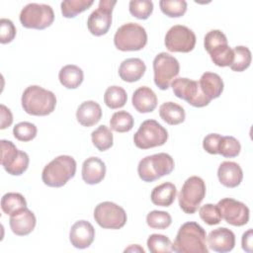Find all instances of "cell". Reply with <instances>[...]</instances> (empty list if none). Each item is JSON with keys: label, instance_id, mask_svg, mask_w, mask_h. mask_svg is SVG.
I'll use <instances>...</instances> for the list:
<instances>
[{"label": "cell", "instance_id": "cell-1", "mask_svg": "<svg viewBox=\"0 0 253 253\" xmlns=\"http://www.w3.org/2000/svg\"><path fill=\"white\" fill-rule=\"evenodd\" d=\"M177 253H209L206 230L195 221L183 223L172 243Z\"/></svg>", "mask_w": 253, "mask_h": 253}, {"label": "cell", "instance_id": "cell-2", "mask_svg": "<svg viewBox=\"0 0 253 253\" xmlns=\"http://www.w3.org/2000/svg\"><path fill=\"white\" fill-rule=\"evenodd\" d=\"M21 103L24 111L32 116H47L56 106L55 95L41 86L31 85L23 92Z\"/></svg>", "mask_w": 253, "mask_h": 253}, {"label": "cell", "instance_id": "cell-3", "mask_svg": "<svg viewBox=\"0 0 253 253\" xmlns=\"http://www.w3.org/2000/svg\"><path fill=\"white\" fill-rule=\"evenodd\" d=\"M75 173V159L69 155H59L44 166L42 172V180L48 187L59 188L72 179Z\"/></svg>", "mask_w": 253, "mask_h": 253}, {"label": "cell", "instance_id": "cell-4", "mask_svg": "<svg viewBox=\"0 0 253 253\" xmlns=\"http://www.w3.org/2000/svg\"><path fill=\"white\" fill-rule=\"evenodd\" d=\"M173 158L164 152L145 156L137 166L139 178L147 183L153 182L165 175H169L174 169Z\"/></svg>", "mask_w": 253, "mask_h": 253}, {"label": "cell", "instance_id": "cell-5", "mask_svg": "<svg viewBox=\"0 0 253 253\" xmlns=\"http://www.w3.org/2000/svg\"><path fill=\"white\" fill-rule=\"evenodd\" d=\"M204 46L216 66L231 65L234 57L233 49L228 45L226 36L221 31H210L204 38Z\"/></svg>", "mask_w": 253, "mask_h": 253}, {"label": "cell", "instance_id": "cell-6", "mask_svg": "<svg viewBox=\"0 0 253 253\" xmlns=\"http://www.w3.org/2000/svg\"><path fill=\"white\" fill-rule=\"evenodd\" d=\"M147 42L145 29L136 23H126L121 26L114 37L115 46L122 51H136L142 49Z\"/></svg>", "mask_w": 253, "mask_h": 253}, {"label": "cell", "instance_id": "cell-7", "mask_svg": "<svg viewBox=\"0 0 253 253\" xmlns=\"http://www.w3.org/2000/svg\"><path fill=\"white\" fill-rule=\"evenodd\" d=\"M206 196V184L201 177L191 176L188 178L178 195L181 210L188 213H195Z\"/></svg>", "mask_w": 253, "mask_h": 253}, {"label": "cell", "instance_id": "cell-8", "mask_svg": "<svg viewBox=\"0 0 253 253\" xmlns=\"http://www.w3.org/2000/svg\"><path fill=\"white\" fill-rule=\"evenodd\" d=\"M167 139L168 131L155 120L142 122L133 135L134 145L140 149L161 146Z\"/></svg>", "mask_w": 253, "mask_h": 253}, {"label": "cell", "instance_id": "cell-9", "mask_svg": "<svg viewBox=\"0 0 253 253\" xmlns=\"http://www.w3.org/2000/svg\"><path fill=\"white\" fill-rule=\"evenodd\" d=\"M54 21V12L47 4L29 3L20 13V22L27 29L44 30Z\"/></svg>", "mask_w": 253, "mask_h": 253}, {"label": "cell", "instance_id": "cell-10", "mask_svg": "<svg viewBox=\"0 0 253 253\" xmlns=\"http://www.w3.org/2000/svg\"><path fill=\"white\" fill-rule=\"evenodd\" d=\"M154 83L160 90H167L172 80L179 74V61L166 52L158 53L153 59Z\"/></svg>", "mask_w": 253, "mask_h": 253}, {"label": "cell", "instance_id": "cell-11", "mask_svg": "<svg viewBox=\"0 0 253 253\" xmlns=\"http://www.w3.org/2000/svg\"><path fill=\"white\" fill-rule=\"evenodd\" d=\"M1 144V165L5 171L13 176L22 175L29 166V155L22 150H19L16 145L6 139L0 140Z\"/></svg>", "mask_w": 253, "mask_h": 253}, {"label": "cell", "instance_id": "cell-12", "mask_svg": "<svg viewBox=\"0 0 253 253\" xmlns=\"http://www.w3.org/2000/svg\"><path fill=\"white\" fill-rule=\"evenodd\" d=\"M95 221L106 229H120L125 226L127 216L126 211L113 202H103L94 210Z\"/></svg>", "mask_w": 253, "mask_h": 253}, {"label": "cell", "instance_id": "cell-13", "mask_svg": "<svg viewBox=\"0 0 253 253\" xmlns=\"http://www.w3.org/2000/svg\"><path fill=\"white\" fill-rule=\"evenodd\" d=\"M171 87L177 98L185 100L193 107L203 108L211 102L201 91L198 81L179 77L171 82Z\"/></svg>", "mask_w": 253, "mask_h": 253}, {"label": "cell", "instance_id": "cell-14", "mask_svg": "<svg viewBox=\"0 0 253 253\" xmlns=\"http://www.w3.org/2000/svg\"><path fill=\"white\" fill-rule=\"evenodd\" d=\"M195 33L186 26L175 25L166 33L164 44L171 52H190L196 45Z\"/></svg>", "mask_w": 253, "mask_h": 253}, {"label": "cell", "instance_id": "cell-15", "mask_svg": "<svg viewBox=\"0 0 253 253\" xmlns=\"http://www.w3.org/2000/svg\"><path fill=\"white\" fill-rule=\"evenodd\" d=\"M116 0H101L98 8L93 11L87 20L89 32L96 37L106 35L112 25V13Z\"/></svg>", "mask_w": 253, "mask_h": 253}, {"label": "cell", "instance_id": "cell-16", "mask_svg": "<svg viewBox=\"0 0 253 253\" xmlns=\"http://www.w3.org/2000/svg\"><path fill=\"white\" fill-rule=\"evenodd\" d=\"M221 217L233 226L245 225L249 220L248 207L234 199L224 198L217 203Z\"/></svg>", "mask_w": 253, "mask_h": 253}, {"label": "cell", "instance_id": "cell-17", "mask_svg": "<svg viewBox=\"0 0 253 253\" xmlns=\"http://www.w3.org/2000/svg\"><path fill=\"white\" fill-rule=\"evenodd\" d=\"M95 239V228L87 220H78L70 228L69 240L73 247L85 249L89 247Z\"/></svg>", "mask_w": 253, "mask_h": 253}, {"label": "cell", "instance_id": "cell-18", "mask_svg": "<svg viewBox=\"0 0 253 253\" xmlns=\"http://www.w3.org/2000/svg\"><path fill=\"white\" fill-rule=\"evenodd\" d=\"M207 245L215 252H229L235 246V235L226 227H218L209 233L207 236Z\"/></svg>", "mask_w": 253, "mask_h": 253}, {"label": "cell", "instance_id": "cell-19", "mask_svg": "<svg viewBox=\"0 0 253 253\" xmlns=\"http://www.w3.org/2000/svg\"><path fill=\"white\" fill-rule=\"evenodd\" d=\"M37 223L35 213L28 208L22 211L11 215L9 219L10 228L14 234L18 236H25L30 234Z\"/></svg>", "mask_w": 253, "mask_h": 253}, {"label": "cell", "instance_id": "cell-20", "mask_svg": "<svg viewBox=\"0 0 253 253\" xmlns=\"http://www.w3.org/2000/svg\"><path fill=\"white\" fill-rule=\"evenodd\" d=\"M81 173L82 179L86 184H99L105 178L106 165L100 158L92 156L83 162Z\"/></svg>", "mask_w": 253, "mask_h": 253}, {"label": "cell", "instance_id": "cell-21", "mask_svg": "<svg viewBox=\"0 0 253 253\" xmlns=\"http://www.w3.org/2000/svg\"><path fill=\"white\" fill-rule=\"evenodd\" d=\"M217 177L224 187L235 188L242 182L243 172L236 162L224 161L217 169Z\"/></svg>", "mask_w": 253, "mask_h": 253}, {"label": "cell", "instance_id": "cell-22", "mask_svg": "<svg viewBox=\"0 0 253 253\" xmlns=\"http://www.w3.org/2000/svg\"><path fill=\"white\" fill-rule=\"evenodd\" d=\"M131 103L138 113H151L157 106V96L152 89L142 86L133 92Z\"/></svg>", "mask_w": 253, "mask_h": 253}, {"label": "cell", "instance_id": "cell-23", "mask_svg": "<svg viewBox=\"0 0 253 253\" xmlns=\"http://www.w3.org/2000/svg\"><path fill=\"white\" fill-rule=\"evenodd\" d=\"M102 118L101 106L95 101H85L80 104L76 111V119L83 126H92Z\"/></svg>", "mask_w": 253, "mask_h": 253}, {"label": "cell", "instance_id": "cell-24", "mask_svg": "<svg viewBox=\"0 0 253 253\" xmlns=\"http://www.w3.org/2000/svg\"><path fill=\"white\" fill-rule=\"evenodd\" d=\"M146 66L140 58H126L119 67V75L126 82L138 81L145 73Z\"/></svg>", "mask_w": 253, "mask_h": 253}, {"label": "cell", "instance_id": "cell-25", "mask_svg": "<svg viewBox=\"0 0 253 253\" xmlns=\"http://www.w3.org/2000/svg\"><path fill=\"white\" fill-rule=\"evenodd\" d=\"M198 82L201 91L210 101L218 98L223 91V81L216 73L205 72Z\"/></svg>", "mask_w": 253, "mask_h": 253}, {"label": "cell", "instance_id": "cell-26", "mask_svg": "<svg viewBox=\"0 0 253 253\" xmlns=\"http://www.w3.org/2000/svg\"><path fill=\"white\" fill-rule=\"evenodd\" d=\"M177 196L176 186L170 182H165L156 186L150 195L151 202L155 206L170 207Z\"/></svg>", "mask_w": 253, "mask_h": 253}, {"label": "cell", "instance_id": "cell-27", "mask_svg": "<svg viewBox=\"0 0 253 253\" xmlns=\"http://www.w3.org/2000/svg\"><path fill=\"white\" fill-rule=\"evenodd\" d=\"M58 79L63 87L67 89H76L83 82L84 74L82 69L77 65L68 64L59 70Z\"/></svg>", "mask_w": 253, "mask_h": 253}, {"label": "cell", "instance_id": "cell-28", "mask_svg": "<svg viewBox=\"0 0 253 253\" xmlns=\"http://www.w3.org/2000/svg\"><path fill=\"white\" fill-rule=\"evenodd\" d=\"M160 118L170 126H176L185 121L186 114L182 106L174 102H165L159 107Z\"/></svg>", "mask_w": 253, "mask_h": 253}, {"label": "cell", "instance_id": "cell-29", "mask_svg": "<svg viewBox=\"0 0 253 253\" xmlns=\"http://www.w3.org/2000/svg\"><path fill=\"white\" fill-rule=\"evenodd\" d=\"M27 208V202L20 193H7L1 199V209L4 213L14 215Z\"/></svg>", "mask_w": 253, "mask_h": 253}, {"label": "cell", "instance_id": "cell-30", "mask_svg": "<svg viewBox=\"0 0 253 253\" xmlns=\"http://www.w3.org/2000/svg\"><path fill=\"white\" fill-rule=\"evenodd\" d=\"M127 100L126 92L124 88L120 86H110L105 91L104 102L107 107L112 110L122 108L126 105Z\"/></svg>", "mask_w": 253, "mask_h": 253}, {"label": "cell", "instance_id": "cell-31", "mask_svg": "<svg viewBox=\"0 0 253 253\" xmlns=\"http://www.w3.org/2000/svg\"><path fill=\"white\" fill-rule=\"evenodd\" d=\"M91 139L94 146L99 151H106L113 146V133L111 129L105 125L98 126L95 130L92 131Z\"/></svg>", "mask_w": 253, "mask_h": 253}, {"label": "cell", "instance_id": "cell-32", "mask_svg": "<svg viewBox=\"0 0 253 253\" xmlns=\"http://www.w3.org/2000/svg\"><path fill=\"white\" fill-rule=\"evenodd\" d=\"M133 117L126 111H119L113 114L110 126L117 132H127L133 127Z\"/></svg>", "mask_w": 253, "mask_h": 253}, {"label": "cell", "instance_id": "cell-33", "mask_svg": "<svg viewBox=\"0 0 253 253\" xmlns=\"http://www.w3.org/2000/svg\"><path fill=\"white\" fill-rule=\"evenodd\" d=\"M93 0H66L61 2L60 8L62 16L65 18H74L93 5Z\"/></svg>", "mask_w": 253, "mask_h": 253}, {"label": "cell", "instance_id": "cell-34", "mask_svg": "<svg viewBox=\"0 0 253 253\" xmlns=\"http://www.w3.org/2000/svg\"><path fill=\"white\" fill-rule=\"evenodd\" d=\"M233 61L230 65V68L236 72H242L250 66L252 56L251 51L248 47L243 45H237L233 48Z\"/></svg>", "mask_w": 253, "mask_h": 253}, {"label": "cell", "instance_id": "cell-35", "mask_svg": "<svg viewBox=\"0 0 253 253\" xmlns=\"http://www.w3.org/2000/svg\"><path fill=\"white\" fill-rule=\"evenodd\" d=\"M147 247L151 253H169L173 251L171 240L163 234L153 233L147 239Z\"/></svg>", "mask_w": 253, "mask_h": 253}, {"label": "cell", "instance_id": "cell-36", "mask_svg": "<svg viewBox=\"0 0 253 253\" xmlns=\"http://www.w3.org/2000/svg\"><path fill=\"white\" fill-rule=\"evenodd\" d=\"M159 6L162 13L170 18L182 17L187 11V2L184 0H161Z\"/></svg>", "mask_w": 253, "mask_h": 253}, {"label": "cell", "instance_id": "cell-37", "mask_svg": "<svg viewBox=\"0 0 253 253\" xmlns=\"http://www.w3.org/2000/svg\"><path fill=\"white\" fill-rule=\"evenodd\" d=\"M241 150L240 142L233 136H221L218 145V154L225 158L236 157Z\"/></svg>", "mask_w": 253, "mask_h": 253}, {"label": "cell", "instance_id": "cell-38", "mask_svg": "<svg viewBox=\"0 0 253 253\" xmlns=\"http://www.w3.org/2000/svg\"><path fill=\"white\" fill-rule=\"evenodd\" d=\"M129 13L140 20H146L153 12V3L149 0H131L128 4Z\"/></svg>", "mask_w": 253, "mask_h": 253}, {"label": "cell", "instance_id": "cell-39", "mask_svg": "<svg viewBox=\"0 0 253 253\" xmlns=\"http://www.w3.org/2000/svg\"><path fill=\"white\" fill-rule=\"evenodd\" d=\"M171 222L172 217L167 211H152L146 215V223L153 229H166Z\"/></svg>", "mask_w": 253, "mask_h": 253}, {"label": "cell", "instance_id": "cell-40", "mask_svg": "<svg viewBox=\"0 0 253 253\" xmlns=\"http://www.w3.org/2000/svg\"><path fill=\"white\" fill-rule=\"evenodd\" d=\"M37 126L29 122H21L17 124L13 128L14 136L20 141H30L34 139L37 135Z\"/></svg>", "mask_w": 253, "mask_h": 253}, {"label": "cell", "instance_id": "cell-41", "mask_svg": "<svg viewBox=\"0 0 253 253\" xmlns=\"http://www.w3.org/2000/svg\"><path fill=\"white\" fill-rule=\"evenodd\" d=\"M200 217L209 225H215L218 224L222 217L219 211V209L217 205L212 204H206L202 206L199 210Z\"/></svg>", "mask_w": 253, "mask_h": 253}, {"label": "cell", "instance_id": "cell-42", "mask_svg": "<svg viewBox=\"0 0 253 253\" xmlns=\"http://www.w3.org/2000/svg\"><path fill=\"white\" fill-rule=\"evenodd\" d=\"M16 37V28L9 19L2 18L0 20V42L5 44L11 42Z\"/></svg>", "mask_w": 253, "mask_h": 253}, {"label": "cell", "instance_id": "cell-43", "mask_svg": "<svg viewBox=\"0 0 253 253\" xmlns=\"http://www.w3.org/2000/svg\"><path fill=\"white\" fill-rule=\"evenodd\" d=\"M221 135L218 133H210L203 140L204 149L210 154H218V145Z\"/></svg>", "mask_w": 253, "mask_h": 253}, {"label": "cell", "instance_id": "cell-44", "mask_svg": "<svg viewBox=\"0 0 253 253\" xmlns=\"http://www.w3.org/2000/svg\"><path fill=\"white\" fill-rule=\"evenodd\" d=\"M0 116H1V129H5L6 127L10 126L13 123V115L5 105H0Z\"/></svg>", "mask_w": 253, "mask_h": 253}, {"label": "cell", "instance_id": "cell-45", "mask_svg": "<svg viewBox=\"0 0 253 253\" xmlns=\"http://www.w3.org/2000/svg\"><path fill=\"white\" fill-rule=\"evenodd\" d=\"M252 229H248L246 232L243 233L242 239H241V244H242V249L245 250L246 252H252Z\"/></svg>", "mask_w": 253, "mask_h": 253}, {"label": "cell", "instance_id": "cell-46", "mask_svg": "<svg viewBox=\"0 0 253 253\" xmlns=\"http://www.w3.org/2000/svg\"><path fill=\"white\" fill-rule=\"evenodd\" d=\"M128 251H138V252H142V253H144V249L143 248H141L139 245H137V244H135V245H130L129 247H127V248H126L125 249V252H128Z\"/></svg>", "mask_w": 253, "mask_h": 253}]
</instances>
